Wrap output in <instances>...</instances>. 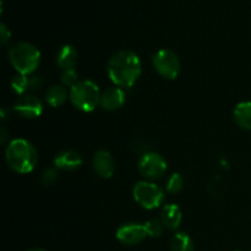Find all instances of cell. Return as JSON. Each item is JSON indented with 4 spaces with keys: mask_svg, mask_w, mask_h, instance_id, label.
<instances>
[{
    "mask_svg": "<svg viewBox=\"0 0 251 251\" xmlns=\"http://www.w3.org/2000/svg\"><path fill=\"white\" fill-rule=\"evenodd\" d=\"M107 73L117 87L130 88L142 74L141 58L132 50H120L108 61Z\"/></svg>",
    "mask_w": 251,
    "mask_h": 251,
    "instance_id": "cell-1",
    "label": "cell"
},
{
    "mask_svg": "<svg viewBox=\"0 0 251 251\" xmlns=\"http://www.w3.org/2000/svg\"><path fill=\"white\" fill-rule=\"evenodd\" d=\"M5 159L15 173L28 174L34 171L38 163V152L26 139H14L7 144Z\"/></svg>",
    "mask_w": 251,
    "mask_h": 251,
    "instance_id": "cell-2",
    "label": "cell"
},
{
    "mask_svg": "<svg viewBox=\"0 0 251 251\" xmlns=\"http://www.w3.org/2000/svg\"><path fill=\"white\" fill-rule=\"evenodd\" d=\"M9 61L17 74L32 75L41 64V51L28 42H19L9 50Z\"/></svg>",
    "mask_w": 251,
    "mask_h": 251,
    "instance_id": "cell-3",
    "label": "cell"
},
{
    "mask_svg": "<svg viewBox=\"0 0 251 251\" xmlns=\"http://www.w3.org/2000/svg\"><path fill=\"white\" fill-rule=\"evenodd\" d=\"M70 100L71 104L83 113H91L100 107V87L92 80H80V82L73 88H70Z\"/></svg>",
    "mask_w": 251,
    "mask_h": 251,
    "instance_id": "cell-4",
    "label": "cell"
},
{
    "mask_svg": "<svg viewBox=\"0 0 251 251\" xmlns=\"http://www.w3.org/2000/svg\"><path fill=\"white\" fill-rule=\"evenodd\" d=\"M132 196L134 200L145 210L158 208L166 198L163 189L150 180L137 181L132 189Z\"/></svg>",
    "mask_w": 251,
    "mask_h": 251,
    "instance_id": "cell-5",
    "label": "cell"
},
{
    "mask_svg": "<svg viewBox=\"0 0 251 251\" xmlns=\"http://www.w3.org/2000/svg\"><path fill=\"white\" fill-rule=\"evenodd\" d=\"M152 65L159 76L166 80H176L181 70L178 54L171 49H159L152 56Z\"/></svg>",
    "mask_w": 251,
    "mask_h": 251,
    "instance_id": "cell-6",
    "label": "cell"
},
{
    "mask_svg": "<svg viewBox=\"0 0 251 251\" xmlns=\"http://www.w3.org/2000/svg\"><path fill=\"white\" fill-rule=\"evenodd\" d=\"M137 168H139L140 174L146 180L153 181L166 174L168 164L164 157L157 152H146L140 157L137 162Z\"/></svg>",
    "mask_w": 251,
    "mask_h": 251,
    "instance_id": "cell-7",
    "label": "cell"
},
{
    "mask_svg": "<svg viewBox=\"0 0 251 251\" xmlns=\"http://www.w3.org/2000/svg\"><path fill=\"white\" fill-rule=\"evenodd\" d=\"M14 112L24 119H37L43 113V103L34 95H24L14 104Z\"/></svg>",
    "mask_w": 251,
    "mask_h": 251,
    "instance_id": "cell-8",
    "label": "cell"
},
{
    "mask_svg": "<svg viewBox=\"0 0 251 251\" xmlns=\"http://www.w3.org/2000/svg\"><path fill=\"white\" fill-rule=\"evenodd\" d=\"M149 237L145 225L141 223H124L117 230V239L124 245H137Z\"/></svg>",
    "mask_w": 251,
    "mask_h": 251,
    "instance_id": "cell-9",
    "label": "cell"
},
{
    "mask_svg": "<svg viewBox=\"0 0 251 251\" xmlns=\"http://www.w3.org/2000/svg\"><path fill=\"white\" fill-rule=\"evenodd\" d=\"M92 166L96 174L100 178H112L115 172V161L112 153L107 150H100L96 152L92 159Z\"/></svg>",
    "mask_w": 251,
    "mask_h": 251,
    "instance_id": "cell-10",
    "label": "cell"
},
{
    "mask_svg": "<svg viewBox=\"0 0 251 251\" xmlns=\"http://www.w3.org/2000/svg\"><path fill=\"white\" fill-rule=\"evenodd\" d=\"M125 100L126 97H125V92L123 88L117 87V86L108 87L102 91L100 107L108 112H114V110L120 109L125 104Z\"/></svg>",
    "mask_w": 251,
    "mask_h": 251,
    "instance_id": "cell-11",
    "label": "cell"
},
{
    "mask_svg": "<svg viewBox=\"0 0 251 251\" xmlns=\"http://www.w3.org/2000/svg\"><path fill=\"white\" fill-rule=\"evenodd\" d=\"M83 163V159L78 152L74 150H64L59 152L54 158V167L59 171L73 172L80 168Z\"/></svg>",
    "mask_w": 251,
    "mask_h": 251,
    "instance_id": "cell-12",
    "label": "cell"
},
{
    "mask_svg": "<svg viewBox=\"0 0 251 251\" xmlns=\"http://www.w3.org/2000/svg\"><path fill=\"white\" fill-rule=\"evenodd\" d=\"M159 220L163 223L166 229L176 230L180 227L181 221H183V212L176 203H167L162 208Z\"/></svg>",
    "mask_w": 251,
    "mask_h": 251,
    "instance_id": "cell-13",
    "label": "cell"
},
{
    "mask_svg": "<svg viewBox=\"0 0 251 251\" xmlns=\"http://www.w3.org/2000/svg\"><path fill=\"white\" fill-rule=\"evenodd\" d=\"M78 61V53L76 48L71 44H65L59 49L56 54V64L61 70L75 69Z\"/></svg>",
    "mask_w": 251,
    "mask_h": 251,
    "instance_id": "cell-14",
    "label": "cell"
},
{
    "mask_svg": "<svg viewBox=\"0 0 251 251\" xmlns=\"http://www.w3.org/2000/svg\"><path fill=\"white\" fill-rule=\"evenodd\" d=\"M70 91L63 85H54L49 87L46 92V102L53 108L61 107L68 100Z\"/></svg>",
    "mask_w": 251,
    "mask_h": 251,
    "instance_id": "cell-15",
    "label": "cell"
},
{
    "mask_svg": "<svg viewBox=\"0 0 251 251\" xmlns=\"http://www.w3.org/2000/svg\"><path fill=\"white\" fill-rule=\"evenodd\" d=\"M234 120L243 130H251V100H244L235 105Z\"/></svg>",
    "mask_w": 251,
    "mask_h": 251,
    "instance_id": "cell-16",
    "label": "cell"
},
{
    "mask_svg": "<svg viewBox=\"0 0 251 251\" xmlns=\"http://www.w3.org/2000/svg\"><path fill=\"white\" fill-rule=\"evenodd\" d=\"M194 242L190 235L179 232L174 234L171 242V251H194Z\"/></svg>",
    "mask_w": 251,
    "mask_h": 251,
    "instance_id": "cell-17",
    "label": "cell"
},
{
    "mask_svg": "<svg viewBox=\"0 0 251 251\" xmlns=\"http://www.w3.org/2000/svg\"><path fill=\"white\" fill-rule=\"evenodd\" d=\"M29 83H31V75H22V74H16V75L12 77L11 85L12 91L16 93L17 96H24L27 95V92L29 91Z\"/></svg>",
    "mask_w": 251,
    "mask_h": 251,
    "instance_id": "cell-18",
    "label": "cell"
},
{
    "mask_svg": "<svg viewBox=\"0 0 251 251\" xmlns=\"http://www.w3.org/2000/svg\"><path fill=\"white\" fill-rule=\"evenodd\" d=\"M184 188V178L181 176V174L179 173H173L168 178L166 184V191L171 195H176V194L180 193Z\"/></svg>",
    "mask_w": 251,
    "mask_h": 251,
    "instance_id": "cell-19",
    "label": "cell"
},
{
    "mask_svg": "<svg viewBox=\"0 0 251 251\" xmlns=\"http://www.w3.org/2000/svg\"><path fill=\"white\" fill-rule=\"evenodd\" d=\"M61 85L65 86L66 88H73L74 86L77 85L80 82L78 78V74L76 69H68V70H61L60 75Z\"/></svg>",
    "mask_w": 251,
    "mask_h": 251,
    "instance_id": "cell-20",
    "label": "cell"
},
{
    "mask_svg": "<svg viewBox=\"0 0 251 251\" xmlns=\"http://www.w3.org/2000/svg\"><path fill=\"white\" fill-rule=\"evenodd\" d=\"M145 227H146V230H147V234H149V237L151 238H158L161 237L162 233H163V230L166 229L163 226V223L161 222V220H157V218H151V220L146 221V222L144 223Z\"/></svg>",
    "mask_w": 251,
    "mask_h": 251,
    "instance_id": "cell-21",
    "label": "cell"
},
{
    "mask_svg": "<svg viewBox=\"0 0 251 251\" xmlns=\"http://www.w3.org/2000/svg\"><path fill=\"white\" fill-rule=\"evenodd\" d=\"M42 183L46 186L53 185L56 180H58V169L56 168H48L43 172L41 176Z\"/></svg>",
    "mask_w": 251,
    "mask_h": 251,
    "instance_id": "cell-22",
    "label": "cell"
},
{
    "mask_svg": "<svg viewBox=\"0 0 251 251\" xmlns=\"http://www.w3.org/2000/svg\"><path fill=\"white\" fill-rule=\"evenodd\" d=\"M10 39H11V31L7 28L5 24H0V42L2 46L9 43Z\"/></svg>",
    "mask_w": 251,
    "mask_h": 251,
    "instance_id": "cell-23",
    "label": "cell"
},
{
    "mask_svg": "<svg viewBox=\"0 0 251 251\" xmlns=\"http://www.w3.org/2000/svg\"><path fill=\"white\" fill-rule=\"evenodd\" d=\"M0 135H1V140H0V141H1V145H5L6 144V140H7V132L4 127H2L1 131H0Z\"/></svg>",
    "mask_w": 251,
    "mask_h": 251,
    "instance_id": "cell-24",
    "label": "cell"
},
{
    "mask_svg": "<svg viewBox=\"0 0 251 251\" xmlns=\"http://www.w3.org/2000/svg\"><path fill=\"white\" fill-rule=\"evenodd\" d=\"M29 251H47V250H44V249H32Z\"/></svg>",
    "mask_w": 251,
    "mask_h": 251,
    "instance_id": "cell-25",
    "label": "cell"
}]
</instances>
